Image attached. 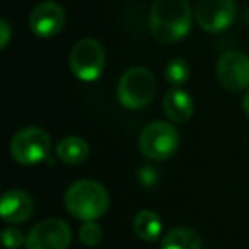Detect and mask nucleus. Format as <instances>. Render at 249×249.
<instances>
[{
	"mask_svg": "<svg viewBox=\"0 0 249 249\" xmlns=\"http://www.w3.org/2000/svg\"><path fill=\"white\" fill-rule=\"evenodd\" d=\"M149 24L157 41L167 45L181 41L191 28V7L188 0H154Z\"/></svg>",
	"mask_w": 249,
	"mask_h": 249,
	"instance_id": "obj_1",
	"label": "nucleus"
},
{
	"mask_svg": "<svg viewBox=\"0 0 249 249\" xmlns=\"http://www.w3.org/2000/svg\"><path fill=\"white\" fill-rule=\"evenodd\" d=\"M63 203L72 217L84 222H92L107 212L109 195L103 184L92 179H82L70 184L63 196Z\"/></svg>",
	"mask_w": 249,
	"mask_h": 249,
	"instance_id": "obj_2",
	"label": "nucleus"
},
{
	"mask_svg": "<svg viewBox=\"0 0 249 249\" xmlns=\"http://www.w3.org/2000/svg\"><path fill=\"white\" fill-rule=\"evenodd\" d=\"M118 101L126 109H143L156 94V77L145 67H132L118 82Z\"/></svg>",
	"mask_w": 249,
	"mask_h": 249,
	"instance_id": "obj_3",
	"label": "nucleus"
},
{
	"mask_svg": "<svg viewBox=\"0 0 249 249\" xmlns=\"http://www.w3.org/2000/svg\"><path fill=\"white\" fill-rule=\"evenodd\" d=\"M11 156L22 166L39 164L52 152V139L43 128L29 126L22 128L11 140Z\"/></svg>",
	"mask_w": 249,
	"mask_h": 249,
	"instance_id": "obj_4",
	"label": "nucleus"
},
{
	"mask_svg": "<svg viewBox=\"0 0 249 249\" xmlns=\"http://www.w3.org/2000/svg\"><path fill=\"white\" fill-rule=\"evenodd\" d=\"M69 65L73 75L84 82L99 79L106 65V53L103 45L94 38L79 39L70 52Z\"/></svg>",
	"mask_w": 249,
	"mask_h": 249,
	"instance_id": "obj_5",
	"label": "nucleus"
},
{
	"mask_svg": "<svg viewBox=\"0 0 249 249\" xmlns=\"http://www.w3.org/2000/svg\"><path fill=\"white\" fill-rule=\"evenodd\" d=\"M179 147V133L167 121H154L147 124L140 135V150L152 160H166L174 156Z\"/></svg>",
	"mask_w": 249,
	"mask_h": 249,
	"instance_id": "obj_6",
	"label": "nucleus"
},
{
	"mask_svg": "<svg viewBox=\"0 0 249 249\" xmlns=\"http://www.w3.org/2000/svg\"><path fill=\"white\" fill-rule=\"evenodd\" d=\"M72 242V231L62 218H45L29 231L28 249H67Z\"/></svg>",
	"mask_w": 249,
	"mask_h": 249,
	"instance_id": "obj_7",
	"label": "nucleus"
},
{
	"mask_svg": "<svg viewBox=\"0 0 249 249\" xmlns=\"http://www.w3.org/2000/svg\"><path fill=\"white\" fill-rule=\"evenodd\" d=\"M195 14L203 31L222 33L234 22L237 5L234 0H196Z\"/></svg>",
	"mask_w": 249,
	"mask_h": 249,
	"instance_id": "obj_8",
	"label": "nucleus"
},
{
	"mask_svg": "<svg viewBox=\"0 0 249 249\" xmlns=\"http://www.w3.org/2000/svg\"><path fill=\"white\" fill-rule=\"evenodd\" d=\"M217 79L227 90H244L249 87V56L241 52H225L217 62Z\"/></svg>",
	"mask_w": 249,
	"mask_h": 249,
	"instance_id": "obj_9",
	"label": "nucleus"
},
{
	"mask_svg": "<svg viewBox=\"0 0 249 249\" xmlns=\"http://www.w3.org/2000/svg\"><path fill=\"white\" fill-rule=\"evenodd\" d=\"M65 26V11L53 0H46L33 9L29 16V28L33 35L41 39L56 36Z\"/></svg>",
	"mask_w": 249,
	"mask_h": 249,
	"instance_id": "obj_10",
	"label": "nucleus"
},
{
	"mask_svg": "<svg viewBox=\"0 0 249 249\" xmlns=\"http://www.w3.org/2000/svg\"><path fill=\"white\" fill-rule=\"evenodd\" d=\"M35 201L31 195L22 190H9L4 193L0 201V217L9 224H22L33 215Z\"/></svg>",
	"mask_w": 249,
	"mask_h": 249,
	"instance_id": "obj_11",
	"label": "nucleus"
},
{
	"mask_svg": "<svg viewBox=\"0 0 249 249\" xmlns=\"http://www.w3.org/2000/svg\"><path fill=\"white\" fill-rule=\"evenodd\" d=\"M162 107L166 116L174 123H184L193 116L195 103L193 97L183 89H174L167 90L166 96L162 99Z\"/></svg>",
	"mask_w": 249,
	"mask_h": 249,
	"instance_id": "obj_12",
	"label": "nucleus"
},
{
	"mask_svg": "<svg viewBox=\"0 0 249 249\" xmlns=\"http://www.w3.org/2000/svg\"><path fill=\"white\" fill-rule=\"evenodd\" d=\"M56 156L62 162L70 164V166H79V164L86 162V159L89 157V145L80 137H65L56 145Z\"/></svg>",
	"mask_w": 249,
	"mask_h": 249,
	"instance_id": "obj_13",
	"label": "nucleus"
},
{
	"mask_svg": "<svg viewBox=\"0 0 249 249\" xmlns=\"http://www.w3.org/2000/svg\"><path fill=\"white\" fill-rule=\"evenodd\" d=\"M133 231L137 237L145 242H154L162 234V222L152 210H140L133 218Z\"/></svg>",
	"mask_w": 249,
	"mask_h": 249,
	"instance_id": "obj_14",
	"label": "nucleus"
},
{
	"mask_svg": "<svg viewBox=\"0 0 249 249\" xmlns=\"http://www.w3.org/2000/svg\"><path fill=\"white\" fill-rule=\"evenodd\" d=\"M160 249H203L200 235L188 227L171 229L160 242Z\"/></svg>",
	"mask_w": 249,
	"mask_h": 249,
	"instance_id": "obj_15",
	"label": "nucleus"
},
{
	"mask_svg": "<svg viewBox=\"0 0 249 249\" xmlns=\"http://www.w3.org/2000/svg\"><path fill=\"white\" fill-rule=\"evenodd\" d=\"M190 73H191L190 65H188V62L183 58H173L166 65V70H164L166 80L171 84V86L178 87V89L188 82Z\"/></svg>",
	"mask_w": 249,
	"mask_h": 249,
	"instance_id": "obj_16",
	"label": "nucleus"
},
{
	"mask_svg": "<svg viewBox=\"0 0 249 249\" xmlns=\"http://www.w3.org/2000/svg\"><path fill=\"white\" fill-rule=\"evenodd\" d=\"M79 239L84 246L87 248H94L101 242L103 239V229L99 224H96V220L92 222H84L82 227L79 231Z\"/></svg>",
	"mask_w": 249,
	"mask_h": 249,
	"instance_id": "obj_17",
	"label": "nucleus"
},
{
	"mask_svg": "<svg viewBox=\"0 0 249 249\" xmlns=\"http://www.w3.org/2000/svg\"><path fill=\"white\" fill-rule=\"evenodd\" d=\"M26 235L19 229L7 227L2 232V242L7 249H19L21 246H26Z\"/></svg>",
	"mask_w": 249,
	"mask_h": 249,
	"instance_id": "obj_18",
	"label": "nucleus"
},
{
	"mask_svg": "<svg viewBox=\"0 0 249 249\" xmlns=\"http://www.w3.org/2000/svg\"><path fill=\"white\" fill-rule=\"evenodd\" d=\"M0 33H2V36H0V46L5 48L9 45V41H11V26H9V22L5 19L0 21Z\"/></svg>",
	"mask_w": 249,
	"mask_h": 249,
	"instance_id": "obj_19",
	"label": "nucleus"
},
{
	"mask_svg": "<svg viewBox=\"0 0 249 249\" xmlns=\"http://www.w3.org/2000/svg\"><path fill=\"white\" fill-rule=\"evenodd\" d=\"M242 109H244V113L249 116V90L246 92V96L242 97Z\"/></svg>",
	"mask_w": 249,
	"mask_h": 249,
	"instance_id": "obj_20",
	"label": "nucleus"
}]
</instances>
